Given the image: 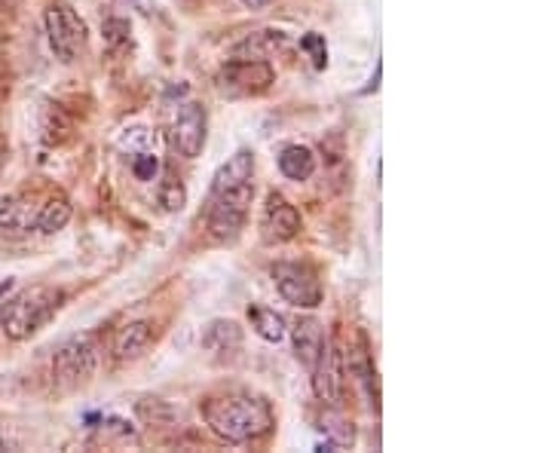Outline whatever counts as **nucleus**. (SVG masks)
Here are the masks:
<instances>
[{
    "instance_id": "obj_7",
    "label": "nucleus",
    "mask_w": 551,
    "mask_h": 453,
    "mask_svg": "<svg viewBox=\"0 0 551 453\" xmlns=\"http://www.w3.org/2000/svg\"><path fill=\"white\" fill-rule=\"evenodd\" d=\"M276 74L267 59H236L218 74V92L227 98L261 95L273 86Z\"/></svg>"
},
{
    "instance_id": "obj_8",
    "label": "nucleus",
    "mask_w": 551,
    "mask_h": 453,
    "mask_svg": "<svg viewBox=\"0 0 551 453\" xmlns=\"http://www.w3.org/2000/svg\"><path fill=\"white\" fill-rule=\"evenodd\" d=\"M310 374H313L316 398L322 401V405H328V408H337L343 401V352H340L337 340L325 337Z\"/></svg>"
},
{
    "instance_id": "obj_11",
    "label": "nucleus",
    "mask_w": 551,
    "mask_h": 453,
    "mask_svg": "<svg viewBox=\"0 0 551 453\" xmlns=\"http://www.w3.org/2000/svg\"><path fill=\"white\" fill-rule=\"evenodd\" d=\"M203 349L212 352L215 359H233L236 352L242 349V328L233 319H212L203 328Z\"/></svg>"
},
{
    "instance_id": "obj_22",
    "label": "nucleus",
    "mask_w": 551,
    "mask_h": 453,
    "mask_svg": "<svg viewBox=\"0 0 551 453\" xmlns=\"http://www.w3.org/2000/svg\"><path fill=\"white\" fill-rule=\"evenodd\" d=\"M129 22L126 19H108L105 22V37H108V43L111 46H117V43H129Z\"/></svg>"
},
{
    "instance_id": "obj_19",
    "label": "nucleus",
    "mask_w": 551,
    "mask_h": 453,
    "mask_svg": "<svg viewBox=\"0 0 551 453\" xmlns=\"http://www.w3.org/2000/svg\"><path fill=\"white\" fill-rule=\"evenodd\" d=\"M319 429L328 435V444H334V447H353V441H356V429H353V423H349V420H346L343 414H337V411L322 414Z\"/></svg>"
},
{
    "instance_id": "obj_5",
    "label": "nucleus",
    "mask_w": 551,
    "mask_h": 453,
    "mask_svg": "<svg viewBox=\"0 0 551 453\" xmlns=\"http://www.w3.org/2000/svg\"><path fill=\"white\" fill-rule=\"evenodd\" d=\"M98 368V343L92 334H77L65 340L53 359V380L59 389H77L92 380Z\"/></svg>"
},
{
    "instance_id": "obj_17",
    "label": "nucleus",
    "mask_w": 551,
    "mask_h": 453,
    "mask_svg": "<svg viewBox=\"0 0 551 453\" xmlns=\"http://www.w3.org/2000/svg\"><path fill=\"white\" fill-rule=\"evenodd\" d=\"M248 319H252V328L261 340L267 343H282L285 334H288V325L285 319L276 313V310H267V307H252L248 310Z\"/></svg>"
},
{
    "instance_id": "obj_10",
    "label": "nucleus",
    "mask_w": 551,
    "mask_h": 453,
    "mask_svg": "<svg viewBox=\"0 0 551 453\" xmlns=\"http://www.w3.org/2000/svg\"><path fill=\"white\" fill-rule=\"evenodd\" d=\"M206 132H209L206 108L199 105V102L181 105L178 120H175V147L181 150V157L193 160V157L203 154V147H206Z\"/></svg>"
},
{
    "instance_id": "obj_20",
    "label": "nucleus",
    "mask_w": 551,
    "mask_h": 453,
    "mask_svg": "<svg viewBox=\"0 0 551 453\" xmlns=\"http://www.w3.org/2000/svg\"><path fill=\"white\" fill-rule=\"evenodd\" d=\"M300 49H304V53L310 56V62H313L316 71H325L328 68V43H325L322 34H316V31L304 34V37H300Z\"/></svg>"
},
{
    "instance_id": "obj_25",
    "label": "nucleus",
    "mask_w": 551,
    "mask_h": 453,
    "mask_svg": "<svg viewBox=\"0 0 551 453\" xmlns=\"http://www.w3.org/2000/svg\"><path fill=\"white\" fill-rule=\"evenodd\" d=\"M0 450H13V444L10 441H0Z\"/></svg>"
},
{
    "instance_id": "obj_21",
    "label": "nucleus",
    "mask_w": 551,
    "mask_h": 453,
    "mask_svg": "<svg viewBox=\"0 0 551 453\" xmlns=\"http://www.w3.org/2000/svg\"><path fill=\"white\" fill-rule=\"evenodd\" d=\"M157 169H160V160H157L154 150H138V154L132 157V172L138 181H154Z\"/></svg>"
},
{
    "instance_id": "obj_4",
    "label": "nucleus",
    "mask_w": 551,
    "mask_h": 453,
    "mask_svg": "<svg viewBox=\"0 0 551 453\" xmlns=\"http://www.w3.org/2000/svg\"><path fill=\"white\" fill-rule=\"evenodd\" d=\"M46 37L59 62L71 65L80 59L86 49V22L77 16V10L68 0H53L46 7Z\"/></svg>"
},
{
    "instance_id": "obj_12",
    "label": "nucleus",
    "mask_w": 551,
    "mask_h": 453,
    "mask_svg": "<svg viewBox=\"0 0 551 453\" xmlns=\"http://www.w3.org/2000/svg\"><path fill=\"white\" fill-rule=\"evenodd\" d=\"M291 343H294V356L297 362L304 365V368H313L316 356H319V349L325 343V328L322 322L316 319H297L291 325Z\"/></svg>"
},
{
    "instance_id": "obj_15",
    "label": "nucleus",
    "mask_w": 551,
    "mask_h": 453,
    "mask_svg": "<svg viewBox=\"0 0 551 453\" xmlns=\"http://www.w3.org/2000/svg\"><path fill=\"white\" fill-rule=\"evenodd\" d=\"M279 172L291 181H307L316 172V154L307 144H288L279 154Z\"/></svg>"
},
{
    "instance_id": "obj_18",
    "label": "nucleus",
    "mask_w": 551,
    "mask_h": 453,
    "mask_svg": "<svg viewBox=\"0 0 551 453\" xmlns=\"http://www.w3.org/2000/svg\"><path fill=\"white\" fill-rule=\"evenodd\" d=\"M157 199H160L163 212H169V215H175L187 206V190H184V181L175 175V169H166L160 190H157Z\"/></svg>"
},
{
    "instance_id": "obj_3",
    "label": "nucleus",
    "mask_w": 551,
    "mask_h": 453,
    "mask_svg": "<svg viewBox=\"0 0 551 453\" xmlns=\"http://www.w3.org/2000/svg\"><path fill=\"white\" fill-rule=\"evenodd\" d=\"M65 304V291L62 288H31L22 291L16 300L4 307L0 313V331L10 340H28L34 337L43 325L53 322V316Z\"/></svg>"
},
{
    "instance_id": "obj_23",
    "label": "nucleus",
    "mask_w": 551,
    "mask_h": 453,
    "mask_svg": "<svg viewBox=\"0 0 551 453\" xmlns=\"http://www.w3.org/2000/svg\"><path fill=\"white\" fill-rule=\"evenodd\" d=\"M132 10H138L141 16H154L157 13V0H126Z\"/></svg>"
},
{
    "instance_id": "obj_9",
    "label": "nucleus",
    "mask_w": 551,
    "mask_h": 453,
    "mask_svg": "<svg viewBox=\"0 0 551 453\" xmlns=\"http://www.w3.org/2000/svg\"><path fill=\"white\" fill-rule=\"evenodd\" d=\"M304 221H300V212L288 203L282 193H270L267 196V206H264V215H261V236L267 242H291Z\"/></svg>"
},
{
    "instance_id": "obj_13",
    "label": "nucleus",
    "mask_w": 551,
    "mask_h": 453,
    "mask_svg": "<svg viewBox=\"0 0 551 453\" xmlns=\"http://www.w3.org/2000/svg\"><path fill=\"white\" fill-rule=\"evenodd\" d=\"M37 221V209H34V199L31 196H7L0 203V230H10V233H28L34 230Z\"/></svg>"
},
{
    "instance_id": "obj_2",
    "label": "nucleus",
    "mask_w": 551,
    "mask_h": 453,
    "mask_svg": "<svg viewBox=\"0 0 551 453\" xmlns=\"http://www.w3.org/2000/svg\"><path fill=\"white\" fill-rule=\"evenodd\" d=\"M206 426L227 444H248L267 438L276 426L270 401L248 392H227L203 401Z\"/></svg>"
},
{
    "instance_id": "obj_24",
    "label": "nucleus",
    "mask_w": 551,
    "mask_h": 453,
    "mask_svg": "<svg viewBox=\"0 0 551 453\" xmlns=\"http://www.w3.org/2000/svg\"><path fill=\"white\" fill-rule=\"evenodd\" d=\"M267 4H273V0H242V7H248V10H264Z\"/></svg>"
},
{
    "instance_id": "obj_1",
    "label": "nucleus",
    "mask_w": 551,
    "mask_h": 453,
    "mask_svg": "<svg viewBox=\"0 0 551 453\" xmlns=\"http://www.w3.org/2000/svg\"><path fill=\"white\" fill-rule=\"evenodd\" d=\"M255 154L248 147L236 150V154L218 169L212 181L209 196V233L218 242H233L248 218V206L255 196Z\"/></svg>"
},
{
    "instance_id": "obj_16",
    "label": "nucleus",
    "mask_w": 551,
    "mask_h": 453,
    "mask_svg": "<svg viewBox=\"0 0 551 453\" xmlns=\"http://www.w3.org/2000/svg\"><path fill=\"white\" fill-rule=\"evenodd\" d=\"M150 325L147 322H132V325H126L120 334H117V343H114V349H117V359L120 362H132V359H138V356H144L147 352V346H150Z\"/></svg>"
},
{
    "instance_id": "obj_6",
    "label": "nucleus",
    "mask_w": 551,
    "mask_h": 453,
    "mask_svg": "<svg viewBox=\"0 0 551 453\" xmlns=\"http://www.w3.org/2000/svg\"><path fill=\"white\" fill-rule=\"evenodd\" d=\"M273 282H276L285 304H291L297 310H316L322 304V297H325L316 270L307 267V264H288V261L276 264L273 267Z\"/></svg>"
},
{
    "instance_id": "obj_14",
    "label": "nucleus",
    "mask_w": 551,
    "mask_h": 453,
    "mask_svg": "<svg viewBox=\"0 0 551 453\" xmlns=\"http://www.w3.org/2000/svg\"><path fill=\"white\" fill-rule=\"evenodd\" d=\"M71 199L65 196V193H53L46 199V203L37 209V221H34V230H40V233H46V236H53V233H59V230H65L68 227V221H71Z\"/></svg>"
}]
</instances>
